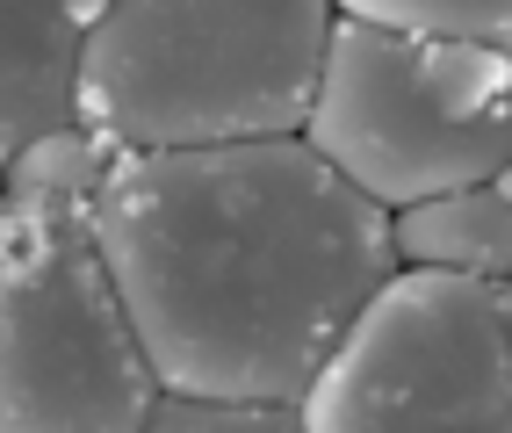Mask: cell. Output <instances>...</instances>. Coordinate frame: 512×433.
<instances>
[{
	"mask_svg": "<svg viewBox=\"0 0 512 433\" xmlns=\"http://www.w3.org/2000/svg\"><path fill=\"white\" fill-rule=\"evenodd\" d=\"M145 433H303L296 405H202V397H159Z\"/></svg>",
	"mask_w": 512,
	"mask_h": 433,
	"instance_id": "cell-9",
	"label": "cell"
},
{
	"mask_svg": "<svg viewBox=\"0 0 512 433\" xmlns=\"http://www.w3.org/2000/svg\"><path fill=\"white\" fill-rule=\"evenodd\" d=\"M332 0H116L80 44L73 123L116 152L303 138Z\"/></svg>",
	"mask_w": 512,
	"mask_h": 433,
	"instance_id": "cell-2",
	"label": "cell"
},
{
	"mask_svg": "<svg viewBox=\"0 0 512 433\" xmlns=\"http://www.w3.org/2000/svg\"><path fill=\"white\" fill-rule=\"evenodd\" d=\"M505 332H512V282H505Z\"/></svg>",
	"mask_w": 512,
	"mask_h": 433,
	"instance_id": "cell-10",
	"label": "cell"
},
{
	"mask_svg": "<svg viewBox=\"0 0 512 433\" xmlns=\"http://www.w3.org/2000/svg\"><path fill=\"white\" fill-rule=\"evenodd\" d=\"M303 433H512L505 289L397 268L296 405Z\"/></svg>",
	"mask_w": 512,
	"mask_h": 433,
	"instance_id": "cell-5",
	"label": "cell"
},
{
	"mask_svg": "<svg viewBox=\"0 0 512 433\" xmlns=\"http://www.w3.org/2000/svg\"><path fill=\"white\" fill-rule=\"evenodd\" d=\"M498 188H505V203H512V166H505V181H498Z\"/></svg>",
	"mask_w": 512,
	"mask_h": 433,
	"instance_id": "cell-11",
	"label": "cell"
},
{
	"mask_svg": "<svg viewBox=\"0 0 512 433\" xmlns=\"http://www.w3.org/2000/svg\"><path fill=\"white\" fill-rule=\"evenodd\" d=\"M94 239L166 397L303 405L368 296L397 275L390 217L303 138L123 152Z\"/></svg>",
	"mask_w": 512,
	"mask_h": 433,
	"instance_id": "cell-1",
	"label": "cell"
},
{
	"mask_svg": "<svg viewBox=\"0 0 512 433\" xmlns=\"http://www.w3.org/2000/svg\"><path fill=\"white\" fill-rule=\"evenodd\" d=\"M339 15L368 29H397V37H419V44L512 58V0H347Z\"/></svg>",
	"mask_w": 512,
	"mask_h": 433,
	"instance_id": "cell-8",
	"label": "cell"
},
{
	"mask_svg": "<svg viewBox=\"0 0 512 433\" xmlns=\"http://www.w3.org/2000/svg\"><path fill=\"white\" fill-rule=\"evenodd\" d=\"M0 203H8V188H0Z\"/></svg>",
	"mask_w": 512,
	"mask_h": 433,
	"instance_id": "cell-12",
	"label": "cell"
},
{
	"mask_svg": "<svg viewBox=\"0 0 512 433\" xmlns=\"http://www.w3.org/2000/svg\"><path fill=\"white\" fill-rule=\"evenodd\" d=\"M101 22L87 0H0V174L73 123L80 44Z\"/></svg>",
	"mask_w": 512,
	"mask_h": 433,
	"instance_id": "cell-6",
	"label": "cell"
},
{
	"mask_svg": "<svg viewBox=\"0 0 512 433\" xmlns=\"http://www.w3.org/2000/svg\"><path fill=\"white\" fill-rule=\"evenodd\" d=\"M303 145L383 217L455 188H491L512 166V58L419 44L332 8Z\"/></svg>",
	"mask_w": 512,
	"mask_h": 433,
	"instance_id": "cell-4",
	"label": "cell"
},
{
	"mask_svg": "<svg viewBox=\"0 0 512 433\" xmlns=\"http://www.w3.org/2000/svg\"><path fill=\"white\" fill-rule=\"evenodd\" d=\"M159 376L94 239V195L0 203V433H145Z\"/></svg>",
	"mask_w": 512,
	"mask_h": 433,
	"instance_id": "cell-3",
	"label": "cell"
},
{
	"mask_svg": "<svg viewBox=\"0 0 512 433\" xmlns=\"http://www.w3.org/2000/svg\"><path fill=\"white\" fill-rule=\"evenodd\" d=\"M390 246H397V268L505 289L512 282V203L498 181L433 195V203H412L390 217Z\"/></svg>",
	"mask_w": 512,
	"mask_h": 433,
	"instance_id": "cell-7",
	"label": "cell"
}]
</instances>
